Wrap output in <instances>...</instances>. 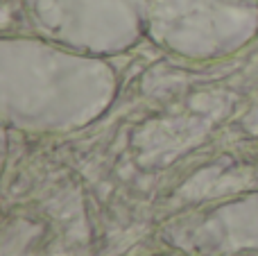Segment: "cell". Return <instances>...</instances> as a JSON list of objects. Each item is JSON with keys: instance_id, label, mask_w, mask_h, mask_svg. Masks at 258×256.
<instances>
[{"instance_id": "6da1fadb", "label": "cell", "mask_w": 258, "mask_h": 256, "mask_svg": "<svg viewBox=\"0 0 258 256\" xmlns=\"http://www.w3.org/2000/svg\"><path fill=\"white\" fill-rule=\"evenodd\" d=\"M143 18L161 43L186 54H215L254 32L258 9L249 0H143Z\"/></svg>"}, {"instance_id": "3957f363", "label": "cell", "mask_w": 258, "mask_h": 256, "mask_svg": "<svg viewBox=\"0 0 258 256\" xmlns=\"http://www.w3.org/2000/svg\"><path fill=\"white\" fill-rule=\"evenodd\" d=\"M249 3H254V5H258V0H249Z\"/></svg>"}, {"instance_id": "7a4b0ae2", "label": "cell", "mask_w": 258, "mask_h": 256, "mask_svg": "<svg viewBox=\"0 0 258 256\" xmlns=\"http://www.w3.org/2000/svg\"><path fill=\"white\" fill-rule=\"evenodd\" d=\"M43 30L75 45H125L143 18V0H23Z\"/></svg>"}]
</instances>
